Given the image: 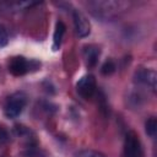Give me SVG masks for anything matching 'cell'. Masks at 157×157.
<instances>
[{
	"mask_svg": "<svg viewBox=\"0 0 157 157\" xmlns=\"http://www.w3.org/2000/svg\"><path fill=\"white\" fill-rule=\"evenodd\" d=\"M22 155H23V157H44L43 153H42V151L38 150L36 145H31V144H29V146L22 152Z\"/></svg>",
	"mask_w": 157,
	"mask_h": 157,
	"instance_id": "11",
	"label": "cell"
},
{
	"mask_svg": "<svg viewBox=\"0 0 157 157\" xmlns=\"http://www.w3.org/2000/svg\"><path fill=\"white\" fill-rule=\"evenodd\" d=\"M7 140H9V135H7V132L0 126V144L6 142Z\"/></svg>",
	"mask_w": 157,
	"mask_h": 157,
	"instance_id": "15",
	"label": "cell"
},
{
	"mask_svg": "<svg viewBox=\"0 0 157 157\" xmlns=\"http://www.w3.org/2000/svg\"><path fill=\"white\" fill-rule=\"evenodd\" d=\"M123 157H144L142 146L135 131H129L125 135Z\"/></svg>",
	"mask_w": 157,
	"mask_h": 157,
	"instance_id": "3",
	"label": "cell"
},
{
	"mask_svg": "<svg viewBox=\"0 0 157 157\" xmlns=\"http://www.w3.org/2000/svg\"><path fill=\"white\" fill-rule=\"evenodd\" d=\"M145 131L150 137H155L157 134V119L155 117H150L145 123Z\"/></svg>",
	"mask_w": 157,
	"mask_h": 157,
	"instance_id": "10",
	"label": "cell"
},
{
	"mask_svg": "<svg viewBox=\"0 0 157 157\" xmlns=\"http://www.w3.org/2000/svg\"><path fill=\"white\" fill-rule=\"evenodd\" d=\"M74 157H105L102 152H98V151H94V150H81V151H77Z\"/></svg>",
	"mask_w": 157,
	"mask_h": 157,
	"instance_id": "12",
	"label": "cell"
},
{
	"mask_svg": "<svg viewBox=\"0 0 157 157\" xmlns=\"http://www.w3.org/2000/svg\"><path fill=\"white\" fill-rule=\"evenodd\" d=\"M7 67H9V71L13 76H22V75L27 74L28 71H31V69H32L31 61H28L25 56H21V55L11 58Z\"/></svg>",
	"mask_w": 157,
	"mask_h": 157,
	"instance_id": "7",
	"label": "cell"
},
{
	"mask_svg": "<svg viewBox=\"0 0 157 157\" xmlns=\"http://www.w3.org/2000/svg\"><path fill=\"white\" fill-rule=\"evenodd\" d=\"M97 91V83H96V78L93 75L87 74L85 76H82L77 83H76V92L80 97H82L83 99H90L94 96Z\"/></svg>",
	"mask_w": 157,
	"mask_h": 157,
	"instance_id": "4",
	"label": "cell"
},
{
	"mask_svg": "<svg viewBox=\"0 0 157 157\" xmlns=\"http://www.w3.org/2000/svg\"><path fill=\"white\" fill-rule=\"evenodd\" d=\"M9 43V33L4 25H0V48L7 45Z\"/></svg>",
	"mask_w": 157,
	"mask_h": 157,
	"instance_id": "14",
	"label": "cell"
},
{
	"mask_svg": "<svg viewBox=\"0 0 157 157\" xmlns=\"http://www.w3.org/2000/svg\"><path fill=\"white\" fill-rule=\"evenodd\" d=\"M74 17V25H75V32L80 38H86L91 32V25L88 18L78 10L72 11Z\"/></svg>",
	"mask_w": 157,
	"mask_h": 157,
	"instance_id": "6",
	"label": "cell"
},
{
	"mask_svg": "<svg viewBox=\"0 0 157 157\" xmlns=\"http://www.w3.org/2000/svg\"><path fill=\"white\" fill-rule=\"evenodd\" d=\"M115 69H117L115 63H114L113 60L109 59V60L104 61V64L102 65V67H101V72H102L103 75L108 76V75H112V74L115 71Z\"/></svg>",
	"mask_w": 157,
	"mask_h": 157,
	"instance_id": "13",
	"label": "cell"
},
{
	"mask_svg": "<svg viewBox=\"0 0 157 157\" xmlns=\"http://www.w3.org/2000/svg\"><path fill=\"white\" fill-rule=\"evenodd\" d=\"M101 55V49L99 47L94 45V44H88L83 47V58H85V63L88 67H94L98 63Z\"/></svg>",
	"mask_w": 157,
	"mask_h": 157,
	"instance_id": "8",
	"label": "cell"
},
{
	"mask_svg": "<svg viewBox=\"0 0 157 157\" xmlns=\"http://www.w3.org/2000/svg\"><path fill=\"white\" fill-rule=\"evenodd\" d=\"M65 25L61 21H58L55 25V29H54V34H53V50H58L63 43V38L65 34Z\"/></svg>",
	"mask_w": 157,
	"mask_h": 157,
	"instance_id": "9",
	"label": "cell"
},
{
	"mask_svg": "<svg viewBox=\"0 0 157 157\" xmlns=\"http://www.w3.org/2000/svg\"><path fill=\"white\" fill-rule=\"evenodd\" d=\"M134 81L137 85L145 86L150 88L151 91H156V82H157V75L155 70L151 69H140L134 75Z\"/></svg>",
	"mask_w": 157,
	"mask_h": 157,
	"instance_id": "5",
	"label": "cell"
},
{
	"mask_svg": "<svg viewBox=\"0 0 157 157\" xmlns=\"http://www.w3.org/2000/svg\"><path fill=\"white\" fill-rule=\"evenodd\" d=\"M86 5L93 16L99 17V18H110L128 10L130 4L126 1L94 0V1H88Z\"/></svg>",
	"mask_w": 157,
	"mask_h": 157,
	"instance_id": "1",
	"label": "cell"
},
{
	"mask_svg": "<svg viewBox=\"0 0 157 157\" xmlns=\"http://www.w3.org/2000/svg\"><path fill=\"white\" fill-rule=\"evenodd\" d=\"M27 104V96L23 92H15L7 97L4 104V114L9 119L17 118Z\"/></svg>",
	"mask_w": 157,
	"mask_h": 157,
	"instance_id": "2",
	"label": "cell"
}]
</instances>
